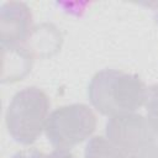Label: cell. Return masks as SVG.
<instances>
[{
  "instance_id": "cell-4",
  "label": "cell",
  "mask_w": 158,
  "mask_h": 158,
  "mask_svg": "<svg viewBox=\"0 0 158 158\" xmlns=\"http://www.w3.org/2000/svg\"><path fill=\"white\" fill-rule=\"evenodd\" d=\"M107 139L123 153L152 143V128L147 120L139 115L125 114L114 116L106 127Z\"/></svg>"
},
{
  "instance_id": "cell-5",
  "label": "cell",
  "mask_w": 158,
  "mask_h": 158,
  "mask_svg": "<svg viewBox=\"0 0 158 158\" xmlns=\"http://www.w3.org/2000/svg\"><path fill=\"white\" fill-rule=\"evenodd\" d=\"M85 158H126V156L107 138L95 137L86 146Z\"/></svg>"
},
{
  "instance_id": "cell-8",
  "label": "cell",
  "mask_w": 158,
  "mask_h": 158,
  "mask_svg": "<svg viewBox=\"0 0 158 158\" xmlns=\"http://www.w3.org/2000/svg\"><path fill=\"white\" fill-rule=\"evenodd\" d=\"M15 158H74V157L64 149H57L49 156H46L37 151H25V152L17 153Z\"/></svg>"
},
{
  "instance_id": "cell-1",
  "label": "cell",
  "mask_w": 158,
  "mask_h": 158,
  "mask_svg": "<svg viewBox=\"0 0 158 158\" xmlns=\"http://www.w3.org/2000/svg\"><path fill=\"white\" fill-rule=\"evenodd\" d=\"M89 96L100 112L114 117L137 110L148 94L137 77L117 70H102L93 78Z\"/></svg>"
},
{
  "instance_id": "cell-3",
  "label": "cell",
  "mask_w": 158,
  "mask_h": 158,
  "mask_svg": "<svg viewBox=\"0 0 158 158\" xmlns=\"http://www.w3.org/2000/svg\"><path fill=\"white\" fill-rule=\"evenodd\" d=\"M95 116L85 105L63 106L52 112L46 122L48 141L57 148L64 149L80 143L95 130Z\"/></svg>"
},
{
  "instance_id": "cell-6",
  "label": "cell",
  "mask_w": 158,
  "mask_h": 158,
  "mask_svg": "<svg viewBox=\"0 0 158 158\" xmlns=\"http://www.w3.org/2000/svg\"><path fill=\"white\" fill-rule=\"evenodd\" d=\"M147 115L148 123L152 131L158 133V85L153 86L147 96Z\"/></svg>"
},
{
  "instance_id": "cell-7",
  "label": "cell",
  "mask_w": 158,
  "mask_h": 158,
  "mask_svg": "<svg viewBox=\"0 0 158 158\" xmlns=\"http://www.w3.org/2000/svg\"><path fill=\"white\" fill-rule=\"evenodd\" d=\"M126 158H158V147L153 143L146 144L137 149L125 153Z\"/></svg>"
},
{
  "instance_id": "cell-2",
  "label": "cell",
  "mask_w": 158,
  "mask_h": 158,
  "mask_svg": "<svg viewBox=\"0 0 158 158\" xmlns=\"http://www.w3.org/2000/svg\"><path fill=\"white\" fill-rule=\"evenodd\" d=\"M48 99L36 88L19 93L9 106L6 121L10 133L22 143H31L47 122Z\"/></svg>"
}]
</instances>
